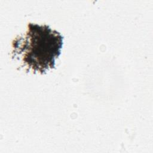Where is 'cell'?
I'll list each match as a JSON object with an SVG mask.
<instances>
[{"label":"cell","mask_w":153,"mask_h":153,"mask_svg":"<svg viewBox=\"0 0 153 153\" xmlns=\"http://www.w3.org/2000/svg\"><path fill=\"white\" fill-rule=\"evenodd\" d=\"M63 39L59 32L48 25L29 23L26 33L13 41L12 53L21 59L27 69L43 74L54 68L55 59L60 54Z\"/></svg>","instance_id":"cell-1"}]
</instances>
